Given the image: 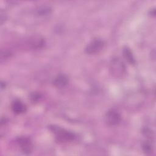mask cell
I'll list each match as a JSON object with an SVG mask.
<instances>
[{"mask_svg":"<svg viewBox=\"0 0 156 156\" xmlns=\"http://www.w3.org/2000/svg\"><path fill=\"white\" fill-rule=\"evenodd\" d=\"M121 119L119 113L115 109L109 110L105 115V121L108 126H113L118 124Z\"/></svg>","mask_w":156,"mask_h":156,"instance_id":"1","label":"cell"},{"mask_svg":"<svg viewBox=\"0 0 156 156\" xmlns=\"http://www.w3.org/2000/svg\"><path fill=\"white\" fill-rule=\"evenodd\" d=\"M104 42L100 38H96L92 40L87 46L85 51L89 54L99 52L104 47Z\"/></svg>","mask_w":156,"mask_h":156,"instance_id":"2","label":"cell"},{"mask_svg":"<svg viewBox=\"0 0 156 156\" xmlns=\"http://www.w3.org/2000/svg\"><path fill=\"white\" fill-rule=\"evenodd\" d=\"M111 69L116 76H121L125 73V66L123 63L118 58H113L111 62Z\"/></svg>","mask_w":156,"mask_h":156,"instance_id":"3","label":"cell"},{"mask_svg":"<svg viewBox=\"0 0 156 156\" xmlns=\"http://www.w3.org/2000/svg\"><path fill=\"white\" fill-rule=\"evenodd\" d=\"M52 129L54 133L57 135V136L58 137V138H59L62 141L73 140L75 138L74 135L71 132L66 131L62 129H60L59 127H53Z\"/></svg>","mask_w":156,"mask_h":156,"instance_id":"4","label":"cell"},{"mask_svg":"<svg viewBox=\"0 0 156 156\" xmlns=\"http://www.w3.org/2000/svg\"><path fill=\"white\" fill-rule=\"evenodd\" d=\"M18 143L24 153L29 154L32 151V145L29 138L26 137L19 138Z\"/></svg>","mask_w":156,"mask_h":156,"instance_id":"5","label":"cell"},{"mask_svg":"<svg viewBox=\"0 0 156 156\" xmlns=\"http://www.w3.org/2000/svg\"><path fill=\"white\" fill-rule=\"evenodd\" d=\"M11 108L12 111L16 114L23 113L26 110L25 105L20 100L14 101L11 105Z\"/></svg>","mask_w":156,"mask_h":156,"instance_id":"6","label":"cell"},{"mask_svg":"<svg viewBox=\"0 0 156 156\" xmlns=\"http://www.w3.org/2000/svg\"><path fill=\"white\" fill-rule=\"evenodd\" d=\"M68 82V79L65 75H58L54 80V84L58 88L64 87Z\"/></svg>","mask_w":156,"mask_h":156,"instance_id":"7","label":"cell"},{"mask_svg":"<svg viewBox=\"0 0 156 156\" xmlns=\"http://www.w3.org/2000/svg\"><path fill=\"white\" fill-rule=\"evenodd\" d=\"M28 44L32 48H40L43 46L44 40L40 37H34L29 39Z\"/></svg>","mask_w":156,"mask_h":156,"instance_id":"8","label":"cell"},{"mask_svg":"<svg viewBox=\"0 0 156 156\" xmlns=\"http://www.w3.org/2000/svg\"><path fill=\"white\" fill-rule=\"evenodd\" d=\"M122 52H123L124 57H125L126 60H127L128 62H129L130 64H134L135 63L134 57L132 53V51L129 48L127 47L124 48Z\"/></svg>","mask_w":156,"mask_h":156,"instance_id":"9","label":"cell"},{"mask_svg":"<svg viewBox=\"0 0 156 156\" xmlns=\"http://www.w3.org/2000/svg\"><path fill=\"white\" fill-rule=\"evenodd\" d=\"M51 11V9L49 7L46 6H42L37 9V13L40 15H46Z\"/></svg>","mask_w":156,"mask_h":156,"instance_id":"10","label":"cell"},{"mask_svg":"<svg viewBox=\"0 0 156 156\" xmlns=\"http://www.w3.org/2000/svg\"><path fill=\"white\" fill-rule=\"evenodd\" d=\"M143 149L144 150V151L146 153H151L152 152V145L151 144V143H149V142H144L143 144Z\"/></svg>","mask_w":156,"mask_h":156,"instance_id":"11","label":"cell"}]
</instances>
